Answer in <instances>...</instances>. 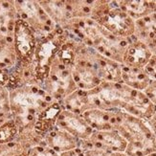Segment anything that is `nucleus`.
Segmentation results:
<instances>
[{
    "instance_id": "obj_1",
    "label": "nucleus",
    "mask_w": 156,
    "mask_h": 156,
    "mask_svg": "<svg viewBox=\"0 0 156 156\" xmlns=\"http://www.w3.org/2000/svg\"><path fill=\"white\" fill-rule=\"evenodd\" d=\"M16 47L21 58H28L33 52L34 37L27 26L20 20L16 24Z\"/></svg>"
},
{
    "instance_id": "obj_2",
    "label": "nucleus",
    "mask_w": 156,
    "mask_h": 156,
    "mask_svg": "<svg viewBox=\"0 0 156 156\" xmlns=\"http://www.w3.org/2000/svg\"><path fill=\"white\" fill-rule=\"evenodd\" d=\"M16 132L15 127L11 125H6L0 128V142L8 141Z\"/></svg>"
}]
</instances>
